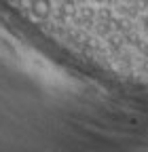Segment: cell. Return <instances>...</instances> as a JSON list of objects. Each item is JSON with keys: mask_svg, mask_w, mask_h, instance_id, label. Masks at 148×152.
Listing matches in <instances>:
<instances>
[{"mask_svg": "<svg viewBox=\"0 0 148 152\" xmlns=\"http://www.w3.org/2000/svg\"><path fill=\"white\" fill-rule=\"evenodd\" d=\"M28 11H30V15L36 19V21H40V26H42V23H47L51 19L53 2H51V0H30Z\"/></svg>", "mask_w": 148, "mask_h": 152, "instance_id": "1", "label": "cell"}, {"mask_svg": "<svg viewBox=\"0 0 148 152\" xmlns=\"http://www.w3.org/2000/svg\"><path fill=\"white\" fill-rule=\"evenodd\" d=\"M142 28H144V30L148 32V13H146V15L142 17Z\"/></svg>", "mask_w": 148, "mask_h": 152, "instance_id": "2", "label": "cell"}, {"mask_svg": "<svg viewBox=\"0 0 148 152\" xmlns=\"http://www.w3.org/2000/svg\"><path fill=\"white\" fill-rule=\"evenodd\" d=\"M93 2H97V4H108V2H112V0H93Z\"/></svg>", "mask_w": 148, "mask_h": 152, "instance_id": "3", "label": "cell"}, {"mask_svg": "<svg viewBox=\"0 0 148 152\" xmlns=\"http://www.w3.org/2000/svg\"><path fill=\"white\" fill-rule=\"evenodd\" d=\"M51 2H53V0H51ZM55 2H59V0H55Z\"/></svg>", "mask_w": 148, "mask_h": 152, "instance_id": "4", "label": "cell"}]
</instances>
